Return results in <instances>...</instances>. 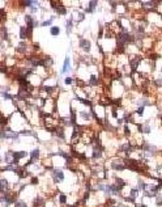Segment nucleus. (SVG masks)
I'll return each instance as SVG.
<instances>
[{
	"label": "nucleus",
	"mask_w": 162,
	"mask_h": 207,
	"mask_svg": "<svg viewBox=\"0 0 162 207\" xmlns=\"http://www.w3.org/2000/svg\"><path fill=\"white\" fill-rule=\"evenodd\" d=\"M50 33H51V36H59V33H60V29H59V26H51V29H50Z\"/></svg>",
	"instance_id": "obj_9"
},
{
	"label": "nucleus",
	"mask_w": 162,
	"mask_h": 207,
	"mask_svg": "<svg viewBox=\"0 0 162 207\" xmlns=\"http://www.w3.org/2000/svg\"><path fill=\"white\" fill-rule=\"evenodd\" d=\"M16 207H28V206H26L25 202L21 201V202H16Z\"/></svg>",
	"instance_id": "obj_23"
},
{
	"label": "nucleus",
	"mask_w": 162,
	"mask_h": 207,
	"mask_svg": "<svg viewBox=\"0 0 162 207\" xmlns=\"http://www.w3.org/2000/svg\"><path fill=\"white\" fill-rule=\"evenodd\" d=\"M71 70V63H69V56H67L64 60V64H63V68H62V74H65Z\"/></svg>",
	"instance_id": "obj_4"
},
{
	"label": "nucleus",
	"mask_w": 162,
	"mask_h": 207,
	"mask_svg": "<svg viewBox=\"0 0 162 207\" xmlns=\"http://www.w3.org/2000/svg\"><path fill=\"white\" fill-rule=\"evenodd\" d=\"M0 184H1V191H7V186H8V182H7V180H4V178H1V181H0Z\"/></svg>",
	"instance_id": "obj_12"
},
{
	"label": "nucleus",
	"mask_w": 162,
	"mask_h": 207,
	"mask_svg": "<svg viewBox=\"0 0 162 207\" xmlns=\"http://www.w3.org/2000/svg\"><path fill=\"white\" fill-rule=\"evenodd\" d=\"M124 133L127 134V135H130V129H128V126L126 125V127H124Z\"/></svg>",
	"instance_id": "obj_28"
},
{
	"label": "nucleus",
	"mask_w": 162,
	"mask_h": 207,
	"mask_svg": "<svg viewBox=\"0 0 162 207\" xmlns=\"http://www.w3.org/2000/svg\"><path fill=\"white\" fill-rule=\"evenodd\" d=\"M154 84H156V87H162V79H157V80H154Z\"/></svg>",
	"instance_id": "obj_24"
},
{
	"label": "nucleus",
	"mask_w": 162,
	"mask_h": 207,
	"mask_svg": "<svg viewBox=\"0 0 162 207\" xmlns=\"http://www.w3.org/2000/svg\"><path fill=\"white\" fill-rule=\"evenodd\" d=\"M140 207H148V206H145V204H140Z\"/></svg>",
	"instance_id": "obj_31"
},
{
	"label": "nucleus",
	"mask_w": 162,
	"mask_h": 207,
	"mask_svg": "<svg viewBox=\"0 0 162 207\" xmlns=\"http://www.w3.org/2000/svg\"><path fill=\"white\" fill-rule=\"evenodd\" d=\"M59 201H60V203H67V197H65L64 194H60V197H59Z\"/></svg>",
	"instance_id": "obj_20"
},
{
	"label": "nucleus",
	"mask_w": 162,
	"mask_h": 207,
	"mask_svg": "<svg viewBox=\"0 0 162 207\" xmlns=\"http://www.w3.org/2000/svg\"><path fill=\"white\" fill-rule=\"evenodd\" d=\"M28 155V153L25 152V151H20V152H13V157H14V163H17L20 160V159L25 157V156Z\"/></svg>",
	"instance_id": "obj_5"
},
{
	"label": "nucleus",
	"mask_w": 162,
	"mask_h": 207,
	"mask_svg": "<svg viewBox=\"0 0 162 207\" xmlns=\"http://www.w3.org/2000/svg\"><path fill=\"white\" fill-rule=\"evenodd\" d=\"M17 51H20V52L25 51V45H24V43H20V45L17 46Z\"/></svg>",
	"instance_id": "obj_19"
},
{
	"label": "nucleus",
	"mask_w": 162,
	"mask_h": 207,
	"mask_svg": "<svg viewBox=\"0 0 162 207\" xmlns=\"http://www.w3.org/2000/svg\"><path fill=\"white\" fill-rule=\"evenodd\" d=\"M1 96H3V98H5V100H12V98H13L12 94H8L5 91L1 92Z\"/></svg>",
	"instance_id": "obj_15"
},
{
	"label": "nucleus",
	"mask_w": 162,
	"mask_h": 207,
	"mask_svg": "<svg viewBox=\"0 0 162 207\" xmlns=\"http://www.w3.org/2000/svg\"><path fill=\"white\" fill-rule=\"evenodd\" d=\"M144 149H145V151H149V152H152V153L157 152V147L152 146V144H145V146H144Z\"/></svg>",
	"instance_id": "obj_8"
},
{
	"label": "nucleus",
	"mask_w": 162,
	"mask_h": 207,
	"mask_svg": "<svg viewBox=\"0 0 162 207\" xmlns=\"http://www.w3.org/2000/svg\"><path fill=\"white\" fill-rule=\"evenodd\" d=\"M113 169H115V171H124V165L123 164H115V163H114Z\"/></svg>",
	"instance_id": "obj_13"
},
{
	"label": "nucleus",
	"mask_w": 162,
	"mask_h": 207,
	"mask_svg": "<svg viewBox=\"0 0 162 207\" xmlns=\"http://www.w3.org/2000/svg\"><path fill=\"white\" fill-rule=\"evenodd\" d=\"M157 204H162V197H157Z\"/></svg>",
	"instance_id": "obj_29"
},
{
	"label": "nucleus",
	"mask_w": 162,
	"mask_h": 207,
	"mask_svg": "<svg viewBox=\"0 0 162 207\" xmlns=\"http://www.w3.org/2000/svg\"><path fill=\"white\" fill-rule=\"evenodd\" d=\"M72 25H73V21L72 20H67V33H71V30H72Z\"/></svg>",
	"instance_id": "obj_14"
},
{
	"label": "nucleus",
	"mask_w": 162,
	"mask_h": 207,
	"mask_svg": "<svg viewBox=\"0 0 162 207\" xmlns=\"http://www.w3.org/2000/svg\"><path fill=\"white\" fill-rule=\"evenodd\" d=\"M26 32H29V30H28V28H21V29H20V37H21V38L22 39H25L26 38V36H28V33Z\"/></svg>",
	"instance_id": "obj_10"
},
{
	"label": "nucleus",
	"mask_w": 162,
	"mask_h": 207,
	"mask_svg": "<svg viewBox=\"0 0 162 207\" xmlns=\"http://www.w3.org/2000/svg\"><path fill=\"white\" fill-rule=\"evenodd\" d=\"M32 182H33V184H37V182H38V180H37V178H33Z\"/></svg>",
	"instance_id": "obj_30"
},
{
	"label": "nucleus",
	"mask_w": 162,
	"mask_h": 207,
	"mask_svg": "<svg viewBox=\"0 0 162 207\" xmlns=\"http://www.w3.org/2000/svg\"><path fill=\"white\" fill-rule=\"evenodd\" d=\"M81 117L84 118V119H86V121H89L90 119V115H89V113H86V111H81Z\"/></svg>",
	"instance_id": "obj_18"
},
{
	"label": "nucleus",
	"mask_w": 162,
	"mask_h": 207,
	"mask_svg": "<svg viewBox=\"0 0 162 207\" xmlns=\"http://www.w3.org/2000/svg\"><path fill=\"white\" fill-rule=\"evenodd\" d=\"M143 131H144V133H145V134H149V133H150V127L148 126L146 123H145V126L143 127Z\"/></svg>",
	"instance_id": "obj_22"
},
{
	"label": "nucleus",
	"mask_w": 162,
	"mask_h": 207,
	"mask_svg": "<svg viewBox=\"0 0 162 207\" xmlns=\"http://www.w3.org/2000/svg\"><path fill=\"white\" fill-rule=\"evenodd\" d=\"M56 135H58L60 139L64 140V131H63L62 129H58V130H56Z\"/></svg>",
	"instance_id": "obj_16"
},
{
	"label": "nucleus",
	"mask_w": 162,
	"mask_h": 207,
	"mask_svg": "<svg viewBox=\"0 0 162 207\" xmlns=\"http://www.w3.org/2000/svg\"><path fill=\"white\" fill-rule=\"evenodd\" d=\"M95 5H97V1H90V3H89V8L86 9V12L92 13L94 11V8H95Z\"/></svg>",
	"instance_id": "obj_11"
},
{
	"label": "nucleus",
	"mask_w": 162,
	"mask_h": 207,
	"mask_svg": "<svg viewBox=\"0 0 162 207\" xmlns=\"http://www.w3.org/2000/svg\"><path fill=\"white\" fill-rule=\"evenodd\" d=\"M139 63H140V58H139V56H136V58H133L132 60H131V67H132L133 71L136 70V67L139 66Z\"/></svg>",
	"instance_id": "obj_7"
},
{
	"label": "nucleus",
	"mask_w": 162,
	"mask_h": 207,
	"mask_svg": "<svg viewBox=\"0 0 162 207\" xmlns=\"http://www.w3.org/2000/svg\"><path fill=\"white\" fill-rule=\"evenodd\" d=\"M98 84V79L94 76V75H92L90 76V85H97Z\"/></svg>",
	"instance_id": "obj_17"
},
{
	"label": "nucleus",
	"mask_w": 162,
	"mask_h": 207,
	"mask_svg": "<svg viewBox=\"0 0 162 207\" xmlns=\"http://www.w3.org/2000/svg\"><path fill=\"white\" fill-rule=\"evenodd\" d=\"M52 180L54 182H60L64 180V173L62 169H54L52 171Z\"/></svg>",
	"instance_id": "obj_1"
},
{
	"label": "nucleus",
	"mask_w": 162,
	"mask_h": 207,
	"mask_svg": "<svg viewBox=\"0 0 162 207\" xmlns=\"http://www.w3.org/2000/svg\"><path fill=\"white\" fill-rule=\"evenodd\" d=\"M137 193H139V191H137V189H132V190H131V197L135 198L137 195Z\"/></svg>",
	"instance_id": "obj_25"
},
{
	"label": "nucleus",
	"mask_w": 162,
	"mask_h": 207,
	"mask_svg": "<svg viewBox=\"0 0 162 207\" xmlns=\"http://www.w3.org/2000/svg\"><path fill=\"white\" fill-rule=\"evenodd\" d=\"M143 113H144V106H140L139 109H137V114H139V115H143Z\"/></svg>",
	"instance_id": "obj_27"
},
{
	"label": "nucleus",
	"mask_w": 162,
	"mask_h": 207,
	"mask_svg": "<svg viewBox=\"0 0 162 207\" xmlns=\"http://www.w3.org/2000/svg\"><path fill=\"white\" fill-rule=\"evenodd\" d=\"M80 47L84 51H90V42L88 39H80Z\"/></svg>",
	"instance_id": "obj_2"
},
{
	"label": "nucleus",
	"mask_w": 162,
	"mask_h": 207,
	"mask_svg": "<svg viewBox=\"0 0 162 207\" xmlns=\"http://www.w3.org/2000/svg\"><path fill=\"white\" fill-rule=\"evenodd\" d=\"M38 156H39V149L38 148H36V149H33L32 152H30V161H34V160H37L38 159Z\"/></svg>",
	"instance_id": "obj_6"
},
{
	"label": "nucleus",
	"mask_w": 162,
	"mask_h": 207,
	"mask_svg": "<svg viewBox=\"0 0 162 207\" xmlns=\"http://www.w3.org/2000/svg\"><path fill=\"white\" fill-rule=\"evenodd\" d=\"M72 83H73V79H72V78H67V79H65V84L71 85Z\"/></svg>",
	"instance_id": "obj_26"
},
{
	"label": "nucleus",
	"mask_w": 162,
	"mask_h": 207,
	"mask_svg": "<svg viewBox=\"0 0 162 207\" xmlns=\"http://www.w3.org/2000/svg\"><path fill=\"white\" fill-rule=\"evenodd\" d=\"M52 21H54V20H51V19L47 20V21H43V23H42V26H50V25L52 24Z\"/></svg>",
	"instance_id": "obj_21"
},
{
	"label": "nucleus",
	"mask_w": 162,
	"mask_h": 207,
	"mask_svg": "<svg viewBox=\"0 0 162 207\" xmlns=\"http://www.w3.org/2000/svg\"><path fill=\"white\" fill-rule=\"evenodd\" d=\"M101 155H102V148L99 147V144L94 146V148H93V159H99Z\"/></svg>",
	"instance_id": "obj_3"
}]
</instances>
